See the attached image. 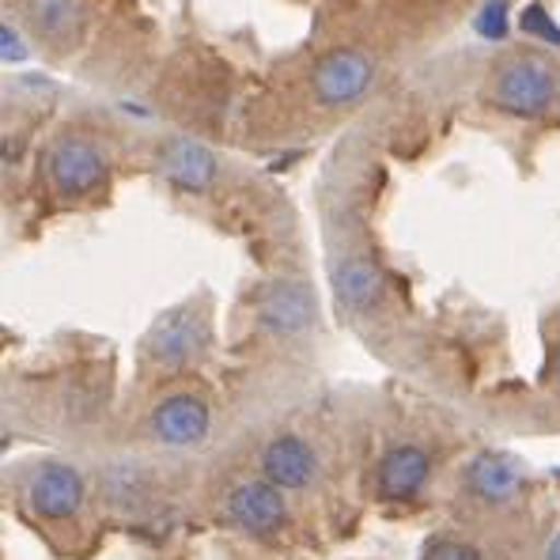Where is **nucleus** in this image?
Returning a JSON list of instances; mask_svg holds the SVG:
<instances>
[{
  "label": "nucleus",
  "mask_w": 560,
  "mask_h": 560,
  "mask_svg": "<svg viewBox=\"0 0 560 560\" xmlns=\"http://www.w3.org/2000/svg\"><path fill=\"white\" fill-rule=\"evenodd\" d=\"M49 183L61 197H88L106 183V155L95 140L80 133H65L54 140L46 155Z\"/></svg>",
  "instance_id": "nucleus-4"
},
{
  "label": "nucleus",
  "mask_w": 560,
  "mask_h": 560,
  "mask_svg": "<svg viewBox=\"0 0 560 560\" xmlns=\"http://www.w3.org/2000/svg\"><path fill=\"white\" fill-rule=\"evenodd\" d=\"M261 477H266L269 485H277L280 492L307 489L318 477V455L300 435H277V440H269L266 451H261Z\"/></svg>",
  "instance_id": "nucleus-12"
},
{
  "label": "nucleus",
  "mask_w": 560,
  "mask_h": 560,
  "mask_svg": "<svg viewBox=\"0 0 560 560\" xmlns=\"http://www.w3.org/2000/svg\"><path fill=\"white\" fill-rule=\"evenodd\" d=\"M515 31H523V35L534 38V43H546V46L560 49V23L553 20V12H549L541 0L523 4V12L515 15Z\"/></svg>",
  "instance_id": "nucleus-17"
},
{
  "label": "nucleus",
  "mask_w": 560,
  "mask_h": 560,
  "mask_svg": "<svg viewBox=\"0 0 560 560\" xmlns=\"http://www.w3.org/2000/svg\"><path fill=\"white\" fill-rule=\"evenodd\" d=\"M224 515H228V523H235L238 530L250 534V538H273L288 523L284 492H280L277 485H269L266 477H254V481H243L228 492Z\"/></svg>",
  "instance_id": "nucleus-6"
},
{
  "label": "nucleus",
  "mask_w": 560,
  "mask_h": 560,
  "mask_svg": "<svg viewBox=\"0 0 560 560\" xmlns=\"http://www.w3.org/2000/svg\"><path fill=\"white\" fill-rule=\"evenodd\" d=\"M428 477H432V458L417 443H398L378 458L375 469V492L386 504H409L424 492Z\"/></svg>",
  "instance_id": "nucleus-9"
},
{
  "label": "nucleus",
  "mask_w": 560,
  "mask_h": 560,
  "mask_svg": "<svg viewBox=\"0 0 560 560\" xmlns=\"http://www.w3.org/2000/svg\"><path fill=\"white\" fill-rule=\"evenodd\" d=\"M466 489L489 508L512 504L518 492H523V469H518L512 458L485 451V455H477L474 463L466 466Z\"/></svg>",
  "instance_id": "nucleus-14"
},
{
  "label": "nucleus",
  "mask_w": 560,
  "mask_h": 560,
  "mask_svg": "<svg viewBox=\"0 0 560 560\" xmlns=\"http://www.w3.org/2000/svg\"><path fill=\"white\" fill-rule=\"evenodd\" d=\"M31 57L27 43H23V35L12 27V20L0 23V61L4 65H23Z\"/></svg>",
  "instance_id": "nucleus-18"
},
{
  "label": "nucleus",
  "mask_w": 560,
  "mask_h": 560,
  "mask_svg": "<svg viewBox=\"0 0 560 560\" xmlns=\"http://www.w3.org/2000/svg\"><path fill=\"white\" fill-rule=\"evenodd\" d=\"M84 492H88V485H84V474H80L77 466L43 463L35 474L27 477L23 497H27V508L38 518L57 523V518H72L80 508H84Z\"/></svg>",
  "instance_id": "nucleus-7"
},
{
  "label": "nucleus",
  "mask_w": 560,
  "mask_h": 560,
  "mask_svg": "<svg viewBox=\"0 0 560 560\" xmlns=\"http://www.w3.org/2000/svg\"><path fill=\"white\" fill-rule=\"evenodd\" d=\"M515 31L512 23V0H481L474 12V35L485 43H504Z\"/></svg>",
  "instance_id": "nucleus-16"
},
{
  "label": "nucleus",
  "mask_w": 560,
  "mask_h": 560,
  "mask_svg": "<svg viewBox=\"0 0 560 560\" xmlns=\"http://www.w3.org/2000/svg\"><path fill=\"white\" fill-rule=\"evenodd\" d=\"M546 560H560V530L553 534V541H549V549H546Z\"/></svg>",
  "instance_id": "nucleus-20"
},
{
  "label": "nucleus",
  "mask_w": 560,
  "mask_h": 560,
  "mask_svg": "<svg viewBox=\"0 0 560 560\" xmlns=\"http://www.w3.org/2000/svg\"><path fill=\"white\" fill-rule=\"evenodd\" d=\"M254 318H258L261 329H269V334H277V337H300L315 326L318 300L307 280L280 277V280H269L258 292Z\"/></svg>",
  "instance_id": "nucleus-5"
},
{
  "label": "nucleus",
  "mask_w": 560,
  "mask_h": 560,
  "mask_svg": "<svg viewBox=\"0 0 560 560\" xmlns=\"http://www.w3.org/2000/svg\"><path fill=\"white\" fill-rule=\"evenodd\" d=\"M560 95L557 69L541 54H515L492 72L489 103L512 118H541Z\"/></svg>",
  "instance_id": "nucleus-1"
},
{
  "label": "nucleus",
  "mask_w": 560,
  "mask_h": 560,
  "mask_svg": "<svg viewBox=\"0 0 560 560\" xmlns=\"http://www.w3.org/2000/svg\"><path fill=\"white\" fill-rule=\"evenodd\" d=\"M23 12H27V27L35 31L38 43L54 49H69L88 23L84 0H27Z\"/></svg>",
  "instance_id": "nucleus-13"
},
{
  "label": "nucleus",
  "mask_w": 560,
  "mask_h": 560,
  "mask_svg": "<svg viewBox=\"0 0 560 560\" xmlns=\"http://www.w3.org/2000/svg\"><path fill=\"white\" fill-rule=\"evenodd\" d=\"M372 84H375V57L357 46L329 49L323 61L315 65V72H311V92L329 110L357 106L360 98H368Z\"/></svg>",
  "instance_id": "nucleus-3"
},
{
  "label": "nucleus",
  "mask_w": 560,
  "mask_h": 560,
  "mask_svg": "<svg viewBox=\"0 0 560 560\" xmlns=\"http://www.w3.org/2000/svg\"><path fill=\"white\" fill-rule=\"evenodd\" d=\"M557 390H560V360H557Z\"/></svg>",
  "instance_id": "nucleus-21"
},
{
  "label": "nucleus",
  "mask_w": 560,
  "mask_h": 560,
  "mask_svg": "<svg viewBox=\"0 0 560 560\" xmlns=\"http://www.w3.org/2000/svg\"><path fill=\"white\" fill-rule=\"evenodd\" d=\"M428 560H481V553L474 546H466V541H440Z\"/></svg>",
  "instance_id": "nucleus-19"
},
{
  "label": "nucleus",
  "mask_w": 560,
  "mask_h": 560,
  "mask_svg": "<svg viewBox=\"0 0 560 560\" xmlns=\"http://www.w3.org/2000/svg\"><path fill=\"white\" fill-rule=\"evenodd\" d=\"M212 413L194 394H171L152 409V435L167 447H197L209 435Z\"/></svg>",
  "instance_id": "nucleus-11"
},
{
  "label": "nucleus",
  "mask_w": 560,
  "mask_h": 560,
  "mask_svg": "<svg viewBox=\"0 0 560 560\" xmlns=\"http://www.w3.org/2000/svg\"><path fill=\"white\" fill-rule=\"evenodd\" d=\"M329 288H334L337 303L352 315H368V311L378 307L386 292L383 269L375 266L368 254H345L329 266Z\"/></svg>",
  "instance_id": "nucleus-10"
},
{
  "label": "nucleus",
  "mask_w": 560,
  "mask_h": 560,
  "mask_svg": "<svg viewBox=\"0 0 560 560\" xmlns=\"http://www.w3.org/2000/svg\"><path fill=\"white\" fill-rule=\"evenodd\" d=\"M103 492L110 504L126 508L137 504L144 497V469L133 463H118V466H106L103 469Z\"/></svg>",
  "instance_id": "nucleus-15"
},
{
  "label": "nucleus",
  "mask_w": 560,
  "mask_h": 560,
  "mask_svg": "<svg viewBox=\"0 0 560 560\" xmlns=\"http://www.w3.org/2000/svg\"><path fill=\"white\" fill-rule=\"evenodd\" d=\"M209 341H212L209 315H205L197 303H183V307L163 311L152 323V329L144 334V357L152 360L155 368L178 372V368L201 360Z\"/></svg>",
  "instance_id": "nucleus-2"
},
{
  "label": "nucleus",
  "mask_w": 560,
  "mask_h": 560,
  "mask_svg": "<svg viewBox=\"0 0 560 560\" xmlns=\"http://www.w3.org/2000/svg\"><path fill=\"white\" fill-rule=\"evenodd\" d=\"M155 163H160V175L175 189H186V194H205L220 175L212 148L194 137H167L155 152Z\"/></svg>",
  "instance_id": "nucleus-8"
}]
</instances>
